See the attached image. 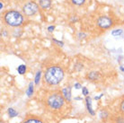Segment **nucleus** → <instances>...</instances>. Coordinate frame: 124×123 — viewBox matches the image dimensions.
<instances>
[{"label": "nucleus", "instance_id": "1a4fd4ad", "mask_svg": "<svg viewBox=\"0 0 124 123\" xmlns=\"http://www.w3.org/2000/svg\"><path fill=\"white\" fill-rule=\"evenodd\" d=\"M85 101V107H86L87 112L90 114L91 116H94L95 111H94V110L93 109V106H92V98L90 96H86Z\"/></svg>", "mask_w": 124, "mask_h": 123}, {"label": "nucleus", "instance_id": "b1692460", "mask_svg": "<svg viewBox=\"0 0 124 123\" xmlns=\"http://www.w3.org/2000/svg\"><path fill=\"white\" fill-rule=\"evenodd\" d=\"M102 96H103V93H101V94H100V95H98V96H95V97H94V100H96V101H98V100H100V99L102 98Z\"/></svg>", "mask_w": 124, "mask_h": 123}, {"label": "nucleus", "instance_id": "423d86ee", "mask_svg": "<svg viewBox=\"0 0 124 123\" xmlns=\"http://www.w3.org/2000/svg\"><path fill=\"white\" fill-rule=\"evenodd\" d=\"M21 123H48L43 118L36 115H27Z\"/></svg>", "mask_w": 124, "mask_h": 123}, {"label": "nucleus", "instance_id": "f257e3e1", "mask_svg": "<svg viewBox=\"0 0 124 123\" xmlns=\"http://www.w3.org/2000/svg\"><path fill=\"white\" fill-rule=\"evenodd\" d=\"M44 104L45 107L51 112H60L68 104L66 102L60 90L52 91L50 93H48L44 98Z\"/></svg>", "mask_w": 124, "mask_h": 123}, {"label": "nucleus", "instance_id": "4468645a", "mask_svg": "<svg viewBox=\"0 0 124 123\" xmlns=\"http://www.w3.org/2000/svg\"><path fill=\"white\" fill-rule=\"evenodd\" d=\"M117 111L119 113L124 115V96H122L119 102L118 107H117Z\"/></svg>", "mask_w": 124, "mask_h": 123}, {"label": "nucleus", "instance_id": "f3484780", "mask_svg": "<svg viewBox=\"0 0 124 123\" xmlns=\"http://www.w3.org/2000/svg\"><path fill=\"white\" fill-rule=\"evenodd\" d=\"M40 77H41V71L40 70H38L36 72V74H35V77H34V84L35 85H39L40 81Z\"/></svg>", "mask_w": 124, "mask_h": 123}, {"label": "nucleus", "instance_id": "5701e85b", "mask_svg": "<svg viewBox=\"0 0 124 123\" xmlns=\"http://www.w3.org/2000/svg\"><path fill=\"white\" fill-rule=\"evenodd\" d=\"M54 29H55V27L51 25V26H49V27H48V31H50V32H52V31H54Z\"/></svg>", "mask_w": 124, "mask_h": 123}, {"label": "nucleus", "instance_id": "6e6552de", "mask_svg": "<svg viewBox=\"0 0 124 123\" xmlns=\"http://www.w3.org/2000/svg\"><path fill=\"white\" fill-rule=\"evenodd\" d=\"M110 121L111 123H124V115L116 111L114 114L111 115Z\"/></svg>", "mask_w": 124, "mask_h": 123}, {"label": "nucleus", "instance_id": "0eeeda50", "mask_svg": "<svg viewBox=\"0 0 124 123\" xmlns=\"http://www.w3.org/2000/svg\"><path fill=\"white\" fill-rule=\"evenodd\" d=\"M71 90L72 87L70 85L65 86L64 88H62L60 91H61V93L64 99L66 100V102L68 103H70L71 102V99H72V94H71Z\"/></svg>", "mask_w": 124, "mask_h": 123}, {"label": "nucleus", "instance_id": "ddd939ff", "mask_svg": "<svg viewBox=\"0 0 124 123\" xmlns=\"http://www.w3.org/2000/svg\"><path fill=\"white\" fill-rule=\"evenodd\" d=\"M99 73L95 72V71H92V72L88 73V75H87V78L91 81H96L97 79H99Z\"/></svg>", "mask_w": 124, "mask_h": 123}, {"label": "nucleus", "instance_id": "7ed1b4c3", "mask_svg": "<svg viewBox=\"0 0 124 123\" xmlns=\"http://www.w3.org/2000/svg\"><path fill=\"white\" fill-rule=\"evenodd\" d=\"M4 23L9 27H19L23 23V16L18 11L10 10L5 13Z\"/></svg>", "mask_w": 124, "mask_h": 123}, {"label": "nucleus", "instance_id": "a211bd4d", "mask_svg": "<svg viewBox=\"0 0 124 123\" xmlns=\"http://www.w3.org/2000/svg\"><path fill=\"white\" fill-rule=\"evenodd\" d=\"M123 30H121V29H118V30H113L112 31V35L113 37H120L121 36L122 34H123Z\"/></svg>", "mask_w": 124, "mask_h": 123}, {"label": "nucleus", "instance_id": "f03ea898", "mask_svg": "<svg viewBox=\"0 0 124 123\" xmlns=\"http://www.w3.org/2000/svg\"><path fill=\"white\" fill-rule=\"evenodd\" d=\"M65 77V71L60 66L53 65L46 68L44 72V83L48 86H57L61 83Z\"/></svg>", "mask_w": 124, "mask_h": 123}, {"label": "nucleus", "instance_id": "aec40b11", "mask_svg": "<svg viewBox=\"0 0 124 123\" xmlns=\"http://www.w3.org/2000/svg\"><path fill=\"white\" fill-rule=\"evenodd\" d=\"M82 94L84 96H88V94H89V90L87 89V87H85V86H83L82 87Z\"/></svg>", "mask_w": 124, "mask_h": 123}, {"label": "nucleus", "instance_id": "39448f33", "mask_svg": "<svg viewBox=\"0 0 124 123\" xmlns=\"http://www.w3.org/2000/svg\"><path fill=\"white\" fill-rule=\"evenodd\" d=\"M96 24L99 28L102 29V30H106V29H109L111 28L113 24V21H112V18H110L108 16L102 15L100 16L99 18L97 19L96 21Z\"/></svg>", "mask_w": 124, "mask_h": 123}, {"label": "nucleus", "instance_id": "9b49d317", "mask_svg": "<svg viewBox=\"0 0 124 123\" xmlns=\"http://www.w3.org/2000/svg\"><path fill=\"white\" fill-rule=\"evenodd\" d=\"M39 6L42 9H49L51 6V0H40Z\"/></svg>", "mask_w": 124, "mask_h": 123}, {"label": "nucleus", "instance_id": "4be33fe9", "mask_svg": "<svg viewBox=\"0 0 124 123\" xmlns=\"http://www.w3.org/2000/svg\"><path fill=\"white\" fill-rule=\"evenodd\" d=\"M74 87L77 90H79V89H81V88H82V85H81V84H79V83H75Z\"/></svg>", "mask_w": 124, "mask_h": 123}, {"label": "nucleus", "instance_id": "6ab92c4d", "mask_svg": "<svg viewBox=\"0 0 124 123\" xmlns=\"http://www.w3.org/2000/svg\"><path fill=\"white\" fill-rule=\"evenodd\" d=\"M71 3L75 6H83L85 3V0H70Z\"/></svg>", "mask_w": 124, "mask_h": 123}, {"label": "nucleus", "instance_id": "f8f14e48", "mask_svg": "<svg viewBox=\"0 0 124 123\" xmlns=\"http://www.w3.org/2000/svg\"><path fill=\"white\" fill-rule=\"evenodd\" d=\"M34 93V85L32 82H30L28 85V87H27V90H26V95L27 97L31 98V96L33 95Z\"/></svg>", "mask_w": 124, "mask_h": 123}, {"label": "nucleus", "instance_id": "9d476101", "mask_svg": "<svg viewBox=\"0 0 124 123\" xmlns=\"http://www.w3.org/2000/svg\"><path fill=\"white\" fill-rule=\"evenodd\" d=\"M99 117L101 120H102L103 121H105V120H110L111 114H110V112H109L107 110L102 109V110H101L99 112Z\"/></svg>", "mask_w": 124, "mask_h": 123}, {"label": "nucleus", "instance_id": "dca6fc26", "mask_svg": "<svg viewBox=\"0 0 124 123\" xmlns=\"http://www.w3.org/2000/svg\"><path fill=\"white\" fill-rule=\"evenodd\" d=\"M26 70H27V68L25 65H20L17 68V72H18L19 75H24L26 73Z\"/></svg>", "mask_w": 124, "mask_h": 123}, {"label": "nucleus", "instance_id": "393cba45", "mask_svg": "<svg viewBox=\"0 0 124 123\" xmlns=\"http://www.w3.org/2000/svg\"><path fill=\"white\" fill-rule=\"evenodd\" d=\"M0 123H5V122H4V121H3V120H0Z\"/></svg>", "mask_w": 124, "mask_h": 123}, {"label": "nucleus", "instance_id": "2eb2a0df", "mask_svg": "<svg viewBox=\"0 0 124 123\" xmlns=\"http://www.w3.org/2000/svg\"><path fill=\"white\" fill-rule=\"evenodd\" d=\"M7 114H8L9 118H11V119L17 117L19 115L18 111H16V109H14V108H8L7 109Z\"/></svg>", "mask_w": 124, "mask_h": 123}, {"label": "nucleus", "instance_id": "20e7f679", "mask_svg": "<svg viewBox=\"0 0 124 123\" xmlns=\"http://www.w3.org/2000/svg\"><path fill=\"white\" fill-rule=\"evenodd\" d=\"M39 6L35 2H28L23 6V13L26 16H32L39 11Z\"/></svg>", "mask_w": 124, "mask_h": 123}, {"label": "nucleus", "instance_id": "412c9836", "mask_svg": "<svg viewBox=\"0 0 124 123\" xmlns=\"http://www.w3.org/2000/svg\"><path fill=\"white\" fill-rule=\"evenodd\" d=\"M52 40H53V42L56 43L58 46H59V47H63V46H64V43H63V41L58 40H56V39H52Z\"/></svg>", "mask_w": 124, "mask_h": 123}]
</instances>
